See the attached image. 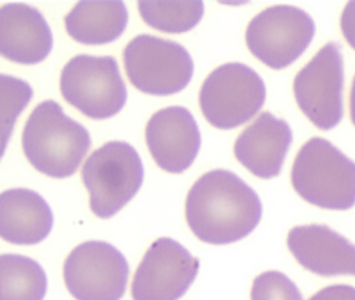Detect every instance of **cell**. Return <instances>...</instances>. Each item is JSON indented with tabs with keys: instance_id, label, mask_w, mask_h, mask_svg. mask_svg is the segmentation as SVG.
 Instances as JSON below:
<instances>
[{
	"instance_id": "e0dca14e",
	"label": "cell",
	"mask_w": 355,
	"mask_h": 300,
	"mask_svg": "<svg viewBox=\"0 0 355 300\" xmlns=\"http://www.w3.org/2000/svg\"><path fill=\"white\" fill-rule=\"evenodd\" d=\"M68 35L86 45H103L119 39L128 21L122 1H80L66 15Z\"/></svg>"
},
{
	"instance_id": "ffe728a7",
	"label": "cell",
	"mask_w": 355,
	"mask_h": 300,
	"mask_svg": "<svg viewBox=\"0 0 355 300\" xmlns=\"http://www.w3.org/2000/svg\"><path fill=\"white\" fill-rule=\"evenodd\" d=\"M1 90H3V141L5 150L6 143L10 139L14 123L20 112L28 106L33 97V89L26 81L16 78L11 75H1Z\"/></svg>"
},
{
	"instance_id": "4fadbf2b",
	"label": "cell",
	"mask_w": 355,
	"mask_h": 300,
	"mask_svg": "<svg viewBox=\"0 0 355 300\" xmlns=\"http://www.w3.org/2000/svg\"><path fill=\"white\" fill-rule=\"evenodd\" d=\"M286 245L295 260L319 276H355V245L326 225L295 226Z\"/></svg>"
},
{
	"instance_id": "ba28073f",
	"label": "cell",
	"mask_w": 355,
	"mask_h": 300,
	"mask_svg": "<svg viewBox=\"0 0 355 300\" xmlns=\"http://www.w3.org/2000/svg\"><path fill=\"white\" fill-rule=\"evenodd\" d=\"M313 18L293 6H270L249 22L246 44L251 53L274 70H282L302 56L313 41Z\"/></svg>"
},
{
	"instance_id": "d6986e66",
	"label": "cell",
	"mask_w": 355,
	"mask_h": 300,
	"mask_svg": "<svg viewBox=\"0 0 355 300\" xmlns=\"http://www.w3.org/2000/svg\"><path fill=\"white\" fill-rule=\"evenodd\" d=\"M139 12L145 23L167 33H184L194 28L205 14L202 1H139Z\"/></svg>"
},
{
	"instance_id": "ac0fdd59",
	"label": "cell",
	"mask_w": 355,
	"mask_h": 300,
	"mask_svg": "<svg viewBox=\"0 0 355 300\" xmlns=\"http://www.w3.org/2000/svg\"><path fill=\"white\" fill-rule=\"evenodd\" d=\"M1 300H43L47 291L44 269L33 258L20 254L0 256Z\"/></svg>"
},
{
	"instance_id": "2e32d148",
	"label": "cell",
	"mask_w": 355,
	"mask_h": 300,
	"mask_svg": "<svg viewBox=\"0 0 355 300\" xmlns=\"http://www.w3.org/2000/svg\"><path fill=\"white\" fill-rule=\"evenodd\" d=\"M53 225V210L37 192L18 188L0 195V235L5 241L35 245L49 237Z\"/></svg>"
},
{
	"instance_id": "603a6c76",
	"label": "cell",
	"mask_w": 355,
	"mask_h": 300,
	"mask_svg": "<svg viewBox=\"0 0 355 300\" xmlns=\"http://www.w3.org/2000/svg\"><path fill=\"white\" fill-rule=\"evenodd\" d=\"M340 29L347 43L355 50V1H349L340 16Z\"/></svg>"
},
{
	"instance_id": "30bf717a",
	"label": "cell",
	"mask_w": 355,
	"mask_h": 300,
	"mask_svg": "<svg viewBox=\"0 0 355 300\" xmlns=\"http://www.w3.org/2000/svg\"><path fill=\"white\" fill-rule=\"evenodd\" d=\"M66 287L76 300H120L130 267L112 244L88 241L76 246L64 262Z\"/></svg>"
},
{
	"instance_id": "9a60e30c",
	"label": "cell",
	"mask_w": 355,
	"mask_h": 300,
	"mask_svg": "<svg viewBox=\"0 0 355 300\" xmlns=\"http://www.w3.org/2000/svg\"><path fill=\"white\" fill-rule=\"evenodd\" d=\"M53 38L44 16L26 3H7L0 8V52L22 65L44 60L53 49Z\"/></svg>"
},
{
	"instance_id": "5b68a950",
	"label": "cell",
	"mask_w": 355,
	"mask_h": 300,
	"mask_svg": "<svg viewBox=\"0 0 355 300\" xmlns=\"http://www.w3.org/2000/svg\"><path fill=\"white\" fill-rule=\"evenodd\" d=\"M60 89L68 103L95 120L115 116L128 99L117 60L110 56H74L62 70Z\"/></svg>"
},
{
	"instance_id": "7c38bea8",
	"label": "cell",
	"mask_w": 355,
	"mask_h": 300,
	"mask_svg": "<svg viewBox=\"0 0 355 300\" xmlns=\"http://www.w3.org/2000/svg\"><path fill=\"white\" fill-rule=\"evenodd\" d=\"M145 138L157 166L174 174L190 168L200 149L198 125L184 106H169L155 112L147 122Z\"/></svg>"
},
{
	"instance_id": "52a82bcc",
	"label": "cell",
	"mask_w": 355,
	"mask_h": 300,
	"mask_svg": "<svg viewBox=\"0 0 355 300\" xmlns=\"http://www.w3.org/2000/svg\"><path fill=\"white\" fill-rule=\"evenodd\" d=\"M123 60L132 85L150 95L182 91L194 73L192 56L184 46L148 33L137 35L126 45Z\"/></svg>"
},
{
	"instance_id": "8992f818",
	"label": "cell",
	"mask_w": 355,
	"mask_h": 300,
	"mask_svg": "<svg viewBox=\"0 0 355 300\" xmlns=\"http://www.w3.org/2000/svg\"><path fill=\"white\" fill-rule=\"evenodd\" d=\"M265 100L263 78L242 62H227L211 71L199 93L201 112L207 122L225 131L251 120Z\"/></svg>"
},
{
	"instance_id": "6da1fadb",
	"label": "cell",
	"mask_w": 355,
	"mask_h": 300,
	"mask_svg": "<svg viewBox=\"0 0 355 300\" xmlns=\"http://www.w3.org/2000/svg\"><path fill=\"white\" fill-rule=\"evenodd\" d=\"M261 216L263 204L257 192L225 169L205 173L187 196V223L205 243L240 241L257 228Z\"/></svg>"
},
{
	"instance_id": "3957f363",
	"label": "cell",
	"mask_w": 355,
	"mask_h": 300,
	"mask_svg": "<svg viewBox=\"0 0 355 300\" xmlns=\"http://www.w3.org/2000/svg\"><path fill=\"white\" fill-rule=\"evenodd\" d=\"M291 181L302 199L318 208L350 210L355 206V162L323 138L299 149Z\"/></svg>"
},
{
	"instance_id": "277c9868",
	"label": "cell",
	"mask_w": 355,
	"mask_h": 300,
	"mask_svg": "<svg viewBox=\"0 0 355 300\" xmlns=\"http://www.w3.org/2000/svg\"><path fill=\"white\" fill-rule=\"evenodd\" d=\"M82 179L90 194L91 210L99 218L107 219L138 193L144 179V167L130 144L111 141L87 158Z\"/></svg>"
},
{
	"instance_id": "cb8c5ba5",
	"label": "cell",
	"mask_w": 355,
	"mask_h": 300,
	"mask_svg": "<svg viewBox=\"0 0 355 300\" xmlns=\"http://www.w3.org/2000/svg\"><path fill=\"white\" fill-rule=\"evenodd\" d=\"M349 108H350L351 121L355 126V75L353 78L352 85H351L350 101H349Z\"/></svg>"
},
{
	"instance_id": "8fae6325",
	"label": "cell",
	"mask_w": 355,
	"mask_h": 300,
	"mask_svg": "<svg viewBox=\"0 0 355 300\" xmlns=\"http://www.w3.org/2000/svg\"><path fill=\"white\" fill-rule=\"evenodd\" d=\"M199 260L171 238H159L143 256L132 283L134 300H178L196 278Z\"/></svg>"
},
{
	"instance_id": "44dd1931",
	"label": "cell",
	"mask_w": 355,
	"mask_h": 300,
	"mask_svg": "<svg viewBox=\"0 0 355 300\" xmlns=\"http://www.w3.org/2000/svg\"><path fill=\"white\" fill-rule=\"evenodd\" d=\"M251 300H303L296 283L279 271H266L253 281Z\"/></svg>"
},
{
	"instance_id": "7402d4cb",
	"label": "cell",
	"mask_w": 355,
	"mask_h": 300,
	"mask_svg": "<svg viewBox=\"0 0 355 300\" xmlns=\"http://www.w3.org/2000/svg\"><path fill=\"white\" fill-rule=\"evenodd\" d=\"M309 300H355V288L344 283L328 285Z\"/></svg>"
},
{
	"instance_id": "9c48e42d",
	"label": "cell",
	"mask_w": 355,
	"mask_h": 300,
	"mask_svg": "<svg viewBox=\"0 0 355 300\" xmlns=\"http://www.w3.org/2000/svg\"><path fill=\"white\" fill-rule=\"evenodd\" d=\"M293 88L299 108L315 127L334 128L344 116V60L340 44L324 45L297 73Z\"/></svg>"
},
{
	"instance_id": "5bb4252c",
	"label": "cell",
	"mask_w": 355,
	"mask_h": 300,
	"mask_svg": "<svg viewBox=\"0 0 355 300\" xmlns=\"http://www.w3.org/2000/svg\"><path fill=\"white\" fill-rule=\"evenodd\" d=\"M292 142V129L288 122L263 112L239 135L234 146V156L255 176L271 179L282 172Z\"/></svg>"
},
{
	"instance_id": "7a4b0ae2",
	"label": "cell",
	"mask_w": 355,
	"mask_h": 300,
	"mask_svg": "<svg viewBox=\"0 0 355 300\" xmlns=\"http://www.w3.org/2000/svg\"><path fill=\"white\" fill-rule=\"evenodd\" d=\"M90 147L86 127L68 117L53 100H45L34 108L22 133V148L28 162L53 178L73 175Z\"/></svg>"
}]
</instances>
